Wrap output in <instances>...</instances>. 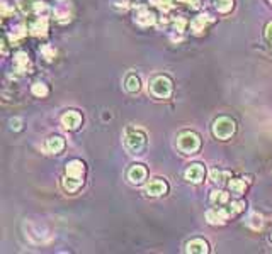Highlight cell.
Instances as JSON below:
<instances>
[{
	"label": "cell",
	"mask_w": 272,
	"mask_h": 254,
	"mask_svg": "<svg viewBox=\"0 0 272 254\" xmlns=\"http://www.w3.org/2000/svg\"><path fill=\"white\" fill-rule=\"evenodd\" d=\"M146 146V134L141 129L131 127L124 132V148L130 154H141Z\"/></svg>",
	"instance_id": "6da1fadb"
},
{
	"label": "cell",
	"mask_w": 272,
	"mask_h": 254,
	"mask_svg": "<svg viewBox=\"0 0 272 254\" xmlns=\"http://www.w3.org/2000/svg\"><path fill=\"white\" fill-rule=\"evenodd\" d=\"M177 148L184 154H196L201 149V138L192 131H184L177 136Z\"/></svg>",
	"instance_id": "7a4b0ae2"
},
{
	"label": "cell",
	"mask_w": 272,
	"mask_h": 254,
	"mask_svg": "<svg viewBox=\"0 0 272 254\" xmlns=\"http://www.w3.org/2000/svg\"><path fill=\"white\" fill-rule=\"evenodd\" d=\"M213 136H215L216 139H221V141H226V139H230L231 136L235 134V131H237V124H235L233 119H230V117H218V119L213 122Z\"/></svg>",
	"instance_id": "3957f363"
},
{
	"label": "cell",
	"mask_w": 272,
	"mask_h": 254,
	"mask_svg": "<svg viewBox=\"0 0 272 254\" xmlns=\"http://www.w3.org/2000/svg\"><path fill=\"white\" fill-rule=\"evenodd\" d=\"M150 92L157 98H168L172 95V92H174V83H172V80L168 76L159 75L150 83Z\"/></svg>",
	"instance_id": "277c9868"
},
{
	"label": "cell",
	"mask_w": 272,
	"mask_h": 254,
	"mask_svg": "<svg viewBox=\"0 0 272 254\" xmlns=\"http://www.w3.org/2000/svg\"><path fill=\"white\" fill-rule=\"evenodd\" d=\"M230 212H228V208L225 207H218L216 205L215 208H211V210L206 212V219H208V222L211 224V226H223V224H226V220L230 219Z\"/></svg>",
	"instance_id": "5b68a950"
},
{
	"label": "cell",
	"mask_w": 272,
	"mask_h": 254,
	"mask_svg": "<svg viewBox=\"0 0 272 254\" xmlns=\"http://www.w3.org/2000/svg\"><path fill=\"white\" fill-rule=\"evenodd\" d=\"M54 17H56L58 22H68L73 16V9L70 0H58V3L54 5Z\"/></svg>",
	"instance_id": "8992f818"
},
{
	"label": "cell",
	"mask_w": 272,
	"mask_h": 254,
	"mask_svg": "<svg viewBox=\"0 0 272 254\" xmlns=\"http://www.w3.org/2000/svg\"><path fill=\"white\" fill-rule=\"evenodd\" d=\"M82 124V115L77 110H68L61 115V126H63L67 131H77Z\"/></svg>",
	"instance_id": "52a82bcc"
},
{
	"label": "cell",
	"mask_w": 272,
	"mask_h": 254,
	"mask_svg": "<svg viewBox=\"0 0 272 254\" xmlns=\"http://www.w3.org/2000/svg\"><path fill=\"white\" fill-rule=\"evenodd\" d=\"M204 175H206V169L203 164H199V163L190 164V166L184 171V178L189 183H201L204 180Z\"/></svg>",
	"instance_id": "ba28073f"
},
{
	"label": "cell",
	"mask_w": 272,
	"mask_h": 254,
	"mask_svg": "<svg viewBox=\"0 0 272 254\" xmlns=\"http://www.w3.org/2000/svg\"><path fill=\"white\" fill-rule=\"evenodd\" d=\"M135 22L139 25H143V27H146V25H153L157 22V16H155V12H152V10L148 9V7H139L135 14Z\"/></svg>",
	"instance_id": "9c48e42d"
},
{
	"label": "cell",
	"mask_w": 272,
	"mask_h": 254,
	"mask_svg": "<svg viewBox=\"0 0 272 254\" xmlns=\"http://www.w3.org/2000/svg\"><path fill=\"white\" fill-rule=\"evenodd\" d=\"M167 191H168L167 182H163V180H160V178L152 180V182L146 183V186H145V193L148 195V197H162V195H165Z\"/></svg>",
	"instance_id": "30bf717a"
},
{
	"label": "cell",
	"mask_w": 272,
	"mask_h": 254,
	"mask_svg": "<svg viewBox=\"0 0 272 254\" xmlns=\"http://www.w3.org/2000/svg\"><path fill=\"white\" fill-rule=\"evenodd\" d=\"M148 176V171L143 164H133L130 169H128V180H130L133 185H139L143 183Z\"/></svg>",
	"instance_id": "8fae6325"
},
{
	"label": "cell",
	"mask_w": 272,
	"mask_h": 254,
	"mask_svg": "<svg viewBox=\"0 0 272 254\" xmlns=\"http://www.w3.org/2000/svg\"><path fill=\"white\" fill-rule=\"evenodd\" d=\"M209 24H213V17L209 14H201V16L194 17V21L190 22V29H192L194 34H203Z\"/></svg>",
	"instance_id": "7c38bea8"
},
{
	"label": "cell",
	"mask_w": 272,
	"mask_h": 254,
	"mask_svg": "<svg viewBox=\"0 0 272 254\" xmlns=\"http://www.w3.org/2000/svg\"><path fill=\"white\" fill-rule=\"evenodd\" d=\"M29 66H31V60H29V54L26 51H17L14 54V68L17 73H26L29 71Z\"/></svg>",
	"instance_id": "4fadbf2b"
},
{
	"label": "cell",
	"mask_w": 272,
	"mask_h": 254,
	"mask_svg": "<svg viewBox=\"0 0 272 254\" xmlns=\"http://www.w3.org/2000/svg\"><path fill=\"white\" fill-rule=\"evenodd\" d=\"M29 32L32 36H46L48 32V17H36L34 21L29 24Z\"/></svg>",
	"instance_id": "5bb4252c"
},
{
	"label": "cell",
	"mask_w": 272,
	"mask_h": 254,
	"mask_svg": "<svg viewBox=\"0 0 272 254\" xmlns=\"http://www.w3.org/2000/svg\"><path fill=\"white\" fill-rule=\"evenodd\" d=\"M83 173H85V164L80 160H72L67 163V175L73 176V178H83Z\"/></svg>",
	"instance_id": "9a60e30c"
},
{
	"label": "cell",
	"mask_w": 272,
	"mask_h": 254,
	"mask_svg": "<svg viewBox=\"0 0 272 254\" xmlns=\"http://www.w3.org/2000/svg\"><path fill=\"white\" fill-rule=\"evenodd\" d=\"M65 148V139L61 136H51L46 141V151L51 154H58L61 153Z\"/></svg>",
	"instance_id": "2e32d148"
},
{
	"label": "cell",
	"mask_w": 272,
	"mask_h": 254,
	"mask_svg": "<svg viewBox=\"0 0 272 254\" xmlns=\"http://www.w3.org/2000/svg\"><path fill=\"white\" fill-rule=\"evenodd\" d=\"M186 251L187 253H201V254H206L209 253V246L204 239H192V241L187 242L186 246Z\"/></svg>",
	"instance_id": "e0dca14e"
},
{
	"label": "cell",
	"mask_w": 272,
	"mask_h": 254,
	"mask_svg": "<svg viewBox=\"0 0 272 254\" xmlns=\"http://www.w3.org/2000/svg\"><path fill=\"white\" fill-rule=\"evenodd\" d=\"M209 200H211L213 205L223 207V205H226L228 202H230V195L223 190H215V191H211V195H209Z\"/></svg>",
	"instance_id": "ac0fdd59"
},
{
	"label": "cell",
	"mask_w": 272,
	"mask_h": 254,
	"mask_svg": "<svg viewBox=\"0 0 272 254\" xmlns=\"http://www.w3.org/2000/svg\"><path fill=\"white\" fill-rule=\"evenodd\" d=\"M228 188H230L231 193L240 197V195L245 193V190H247V183H245V180H242V178H231L230 183H228Z\"/></svg>",
	"instance_id": "d6986e66"
},
{
	"label": "cell",
	"mask_w": 272,
	"mask_h": 254,
	"mask_svg": "<svg viewBox=\"0 0 272 254\" xmlns=\"http://www.w3.org/2000/svg\"><path fill=\"white\" fill-rule=\"evenodd\" d=\"M82 185H83V178H73V176H68V175H67V176H65V180H63L65 190L70 191V193L77 191Z\"/></svg>",
	"instance_id": "ffe728a7"
},
{
	"label": "cell",
	"mask_w": 272,
	"mask_h": 254,
	"mask_svg": "<svg viewBox=\"0 0 272 254\" xmlns=\"http://www.w3.org/2000/svg\"><path fill=\"white\" fill-rule=\"evenodd\" d=\"M124 85H126V90L130 92V93H136V92L139 90V87H141V82H139V78L136 75H128L126 76V82H124Z\"/></svg>",
	"instance_id": "44dd1931"
},
{
	"label": "cell",
	"mask_w": 272,
	"mask_h": 254,
	"mask_svg": "<svg viewBox=\"0 0 272 254\" xmlns=\"http://www.w3.org/2000/svg\"><path fill=\"white\" fill-rule=\"evenodd\" d=\"M247 226L250 227V229H253V231H259L260 227L264 226V222H262V215H260V213H257V212H252V213H250V215H248Z\"/></svg>",
	"instance_id": "7402d4cb"
},
{
	"label": "cell",
	"mask_w": 272,
	"mask_h": 254,
	"mask_svg": "<svg viewBox=\"0 0 272 254\" xmlns=\"http://www.w3.org/2000/svg\"><path fill=\"white\" fill-rule=\"evenodd\" d=\"M226 178H228V173L223 171V169H213V171L209 173V180H211L215 185H223Z\"/></svg>",
	"instance_id": "603a6c76"
},
{
	"label": "cell",
	"mask_w": 272,
	"mask_h": 254,
	"mask_svg": "<svg viewBox=\"0 0 272 254\" xmlns=\"http://www.w3.org/2000/svg\"><path fill=\"white\" fill-rule=\"evenodd\" d=\"M31 92H32V95H36V97H46L48 93H50V88H48V85L46 83H43V82H36L34 85L31 87Z\"/></svg>",
	"instance_id": "cb8c5ba5"
},
{
	"label": "cell",
	"mask_w": 272,
	"mask_h": 254,
	"mask_svg": "<svg viewBox=\"0 0 272 254\" xmlns=\"http://www.w3.org/2000/svg\"><path fill=\"white\" fill-rule=\"evenodd\" d=\"M213 2H215L216 10H218V12H223V14L230 12L235 5V0H213Z\"/></svg>",
	"instance_id": "d4e9b609"
},
{
	"label": "cell",
	"mask_w": 272,
	"mask_h": 254,
	"mask_svg": "<svg viewBox=\"0 0 272 254\" xmlns=\"http://www.w3.org/2000/svg\"><path fill=\"white\" fill-rule=\"evenodd\" d=\"M31 10L39 17H48V14H50V7L46 5V2H34Z\"/></svg>",
	"instance_id": "484cf974"
},
{
	"label": "cell",
	"mask_w": 272,
	"mask_h": 254,
	"mask_svg": "<svg viewBox=\"0 0 272 254\" xmlns=\"http://www.w3.org/2000/svg\"><path fill=\"white\" fill-rule=\"evenodd\" d=\"M228 212H230L231 217L238 215V213H242L245 210V202L242 200H237V202H231V204H228Z\"/></svg>",
	"instance_id": "4316f807"
},
{
	"label": "cell",
	"mask_w": 272,
	"mask_h": 254,
	"mask_svg": "<svg viewBox=\"0 0 272 254\" xmlns=\"http://www.w3.org/2000/svg\"><path fill=\"white\" fill-rule=\"evenodd\" d=\"M26 34H27V31H26V27L23 24L16 25V27L12 29V34H10V41L16 43V41H19V39H24Z\"/></svg>",
	"instance_id": "83f0119b"
},
{
	"label": "cell",
	"mask_w": 272,
	"mask_h": 254,
	"mask_svg": "<svg viewBox=\"0 0 272 254\" xmlns=\"http://www.w3.org/2000/svg\"><path fill=\"white\" fill-rule=\"evenodd\" d=\"M41 53H43V56H45L48 61H51L54 56H56V51H54V47L48 46V44H46V46L41 47Z\"/></svg>",
	"instance_id": "f1b7e54d"
},
{
	"label": "cell",
	"mask_w": 272,
	"mask_h": 254,
	"mask_svg": "<svg viewBox=\"0 0 272 254\" xmlns=\"http://www.w3.org/2000/svg\"><path fill=\"white\" fill-rule=\"evenodd\" d=\"M186 25H187V21L182 19V17H177V19L174 21V31L175 32H184L186 31Z\"/></svg>",
	"instance_id": "f546056e"
},
{
	"label": "cell",
	"mask_w": 272,
	"mask_h": 254,
	"mask_svg": "<svg viewBox=\"0 0 272 254\" xmlns=\"http://www.w3.org/2000/svg\"><path fill=\"white\" fill-rule=\"evenodd\" d=\"M10 129H12V131H21V129H23V120L21 119H10Z\"/></svg>",
	"instance_id": "4dcf8cb0"
},
{
	"label": "cell",
	"mask_w": 272,
	"mask_h": 254,
	"mask_svg": "<svg viewBox=\"0 0 272 254\" xmlns=\"http://www.w3.org/2000/svg\"><path fill=\"white\" fill-rule=\"evenodd\" d=\"M10 12H14V7H10L9 2H2V16L3 17H9Z\"/></svg>",
	"instance_id": "1f68e13d"
},
{
	"label": "cell",
	"mask_w": 272,
	"mask_h": 254,
	"mask_svg": "<svg viewBox=\"0 0 272 254\" xmlns=\"http://www.w3.org/2000/svg\"><path fill=\"white\" fill-rule=\"evenodd\" d=\"M266 41L272 47V22H269L267 27H266Z\"/></svg>",
	"instance_id": "d6a6232c"
},
{
	"label": "cell",
	"mask_w": 272,
	"mask_h": 254,
	"mask_svg": "<svg viewBox=\"0 0 272 254\" xmlns=\"http://www.w3.org/2000/svg\"><path fill=\"white\" fill-rule=\"evenodd\" d=\"M152 2H159V3H155V5H159L162 10H168L172 7L168 0H152Z\"/></svg>",
	"instance_id": "836d02e7"
},
{
	"label": "cell",
	"mask_w": 272,
	"mask_h": 254,
	"mask_svg": "<svg viewBox=\"0 0 272 254\" xmlns=\"http://www.w3.org/2000/svg\"><path fill=\"white\" fill-rule=\"evenodd\" d=\"M179 2H184V3H190V0H179Z\"/></svg>",
	"instance_id": "e575fe53"
},
{
	"label": "cell",
	"mask_w": 272,
	"mask_h": 254,
	"mask_svg": "<svg viewBox=\"0 0 272 254\" xmlns=\"http://www.w3.org/2000/svg\"><path fill=\"white\" fill-rule=\"evenodd\" d=\"M269 239H271V242H272V234H271V237H269Z\"/></svg>",
	"instance_id": "d590c367"
},
{
	"label": "cell",
	"mask_w": 272,
	"mask_h": 254,
	"mask_svg": "<svg viewBox=\"0 0 272 254\" xmlns=\"http://www.w3.org/2000/svg\"><path fill=\"white\" fill-rule=\"evenodd\" d=\"M269 2H272V0H269Z\"/></svg>",
	"instance_id": "8d00e7d4"
}]
</instances>
